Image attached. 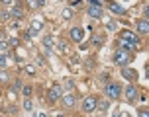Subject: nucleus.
I'll list each match as a JSON object with an SVG mask.
<instances>
[{
  "label": "nucleus",
  "instance_id": "obj_1",
  "mask_svg": "<svg viewBox=\"0 0 149 117\" xmlns=\"http://www.w3.org/2000/svg\"><path fill=\"white\" fill-rule=\"evenodd\" d=\"M114 65H118V66H127L132 61H134V53H130V51H124V49H118V51L114 53Z\"/></svg>",
  "mask_w": 149,
  "mask_h": 117
},
{
  "label": "nucleus",
  "instance_id": "obj_2",
  "mask_svg": "<svg viewBox=\"0 0 149 117\" xmlns=\"http://www.w3.org/2000/svg\"><path fill=\"white\" fill-rule=\"evenodd\" d=\"M104 92H106V98L108 100H120L122 94H124V88L120 86V84H116V82H108Z\"/></svg>",
  "mask_w": 149,
  "mask_h": 117
},
{
  "label": "nucleus",
  "instance_id": "obj_3",
  "mask_svg": "<svg viewBox=\"0 0 149 117\" xmlns=\"http://www.w3.org/2000/svg\"><path fill=\"white\" fill-rule=\"evenodd\" d=\"M96 105H98L96 96H86V98L81 102V109L84 111V113H92V111H96Z\"/></svg>",
  "mask_w": 149,
  "mask_h": 117
},
{
  "label": "nucleus",
  "instance_id": "obj_4",
  "mask_svg": "<svg viewBox=\"0 0 149 117\" xmlns=\"http://www.w3.org/2000/svg\"><path fill=\"white\" fill-rule=\"evenodd\" d=\"M124 96H126V100L130 103H135L139 100V90H137V86H135L134 82H130V84L124 88Z\"/></svg>",
  "mask_w": 149,
  "mask_h": 117
},
{
  "label": "nucleus",
  "instance_id": "obj_5",
  "mask_svg": "<svg viewBox=\"0 0 149 117\" xmlns=\"http://www.w3.org/2000/svg\"><path fill=\"white\" fill-rule=\"evenodd\" d=\"M63 90H65L63 86H51L49 90H47V102L49 103H57L61 98H63Z\"/></svg>",
  "mask_w": 149,
  "mask_h": 117
},
{
  "label": "nucleus",
  "instance_id": "obj_6",
  "mask_svg": "<svg viewBox=\"0 0 149 117\" xmlns=\"http://www.w3.org/2000/svg\"><path fill=\"white\" fill-rule=\"evenodd\" d=\"M77 103H79V98H77V94H74V92L63 94V98H61V105H63L65 109H73Z\"/></svg>",
  "mask_w": 149,
  "mask_h": 117
},
{
  "label": "nucleus",
  "instance_id": "obj_7",
  "mask_svg": "<svg viewBox=\"0 0 149 117\" xmlns=\"http://www.w3.org/2000/svg\"><path fill=\"white\" fill-rule=\"evenodd\" d=\"M104 6H106V10H110V14H114V16H126V8L122 6V4H118V2H114V0H106Z\"/></svg>",
  "mask_w": 149,
  "mask_h": 117
},
{
  "label": "nucleus",
  "instance_id": "obj_8",
  "mask_svg": "<svg viewBox=\"0 0 149 117\" xmlns=\"http://www.w3.org/2000/svg\"><path fill=\"white\" fill-rule=\"evenodd\" d=\"M10 16H12V20H16V22L24 20L26 10H24V4H22V2H14V6H10Z\"/></svg>",
  "mask_w": 149,
  "mask_h": 117
},
{
  "label": "nucleus",
  "instance_id": "obj_9",
  "mask_svg": "<svg viewBox=\"0 0 149 117\" xmlns=\"http://www.w3.org/2000/svg\"><path fill=\"white\" fill-rule=\"evenodd\" d=\"M120 39H124V41H130V43L135 45V47H139V43H141V39H139V33H134V31H130V29H124V31L120 33Z\"/></svg>",
  "mask_w": 149,
  "mask_h": 117
},
{
  "label": "nucleus",
  "instance_id": "obj_10",
  "mask_svg": "<svg viewBox=\"0 0 149 117\" xmlns=\"http://www.w3.org/2000/svg\"><path fill=\"white\" fill-rule=\"evenodd\" d=\"M69 37H71V41H74V43H82V39H84V29L82 28H71L69 29Z\"/></svg>",
  "mask_w": 149,
  "mask_h": 117
},
{
  "label": "nucleus",
  "instance_id": "obj_11",
  "mask_svg": "<svg viewBox=\"0 0 149 117\" xmlns=\"http://www.w3.org/2000/svg\"><path fill=\"white\" fill-rule=\"evenodd\" d=\"M135 31L141 33V35H147L149 33V20H145V18H137V20H135Z\"/></svg>",
  "mask_w": 149,
  "mask_h": 117
},
{
  "label": "nucleus",
  "instance_id": "obj_12",
  "mask_svg": "<svg viewBox=\"0 0 149 117\" xmlns=\"http://www.w3.org/2000/svg\"><path fill=\"white\" fill-rule=\"evenodd\" d=\"M122 76H124L127 82H137V76H139V74H137V70H134V68L124 66V68H122Z\"/></svg>",
  "mask_w": 149,
  "mask_h": 117
},
{
  "label": "nucleus",
  "instance_id": "obj_13",
  "mask_svg": "<svg viewBox=\"0 0 149 117\" xmlns=\"http://www.w3.org/2000/svg\"><path fill=\"white\" fill-rule=\"evenodd\" d=\"M86 14H88V18H94V20H102L104 18V12H102L100 6H88Z\"/></svg>",
  "mask_w": 149,
  "mask_h": 117
},
{
  "label": "nucleus",
  "instance_id": "obj_14",
  "mask_svg": "<svg viewBox=\"0 0 149 117\" xmlns=\"http://www.w3.org/2000/svg\"><path fill=\"white\" fill-rule=\"evenodd\" d=\"M118 43H120V49H124V51H130V53H134L137 47L135 45H132L130 41H124V39H118Z\"/></svg>",
  "mask_w": 149,
  "mask_h": 117
},
{
  "label": "nucleus",
  "instance_id": "obj_15",
  "mask_svg": "<svg viewBox=\"0 0 149 117\" xmlns=\"http://www.w3.org/2000/svg\"><path fill=\"white\" fill-rule=\"evenodd\" d=\"M106 41V37L104 35H94V37H90V43L94 45V47H102Z\"/></svg>",
  "mask_w": 149,
  "mask_h": 117
},
{
  "label": "nucleus",
  "instance_id": "obj_16",
  "mask_svg": "<svg viewBox=\"0 0 149 117\" xmlns=\"http://www.w3.org/2000/svg\"><path fill=\"white\" fill-rule=\"evenodd\" d=\"M41 28H43V22H41V20H33V22H31V25H30V29L33 31V35H36V33H39V31H41Z\"/></svg>",
  "mask_w": 149,
  "mask_h": 117
},
{
  "label": "nucleus",
  "instance_id": "obj_17",
  "mask_svg": "<svg viewBox=\"0 0 149 117\" xmlns=\"http://www.w3.org/2000/svg\"><path fill=\"white\" fill-rule=\"evenodd\" d=\"M55 43H57V41H55L51 35H45L43 37V45L47 47V49H53V47H55Z\"/></svg>",
  "mask_w": 149,
  "mask_h": 117
},
{
  "label": "nucleus",
  "instance_id": "obj_18",
  "mask_svg": "<svg viewBox=\"0 0 149 117\" xmlns=\"http://www.w3.org/2000/svg\"><path fill=\"white\" fill-rule=\"evenodd\" d=\"M108 107H110V102H108V100H98L96 109H100V111H108Z\"/></svg>",
  "mask_w": 149,
  "mask_h": 117
},
{
  "label": "nucleus",
  "instance_id": "obj_19",
  "mask_svg": "<svg viewBox=\"0 0 149 117\" xmlns=\"http://www.w3.org/2000/svg\"><path fill=\"white\" fill-rule=\"evenodd\" d=\"M73 16H74V12H73V8H71V6H67L65 10H63V20H71Z\"/></svg>",
  "mask_w": 149,
  "mask_h": 117
},
{
  "label": "nucleus",
  "instance_id": "obj_20",
  "mask_svg": "<svg viewBox=\"0 0 149 117\" xmlns=\"http://www.w3.org/2000/svg\"><path fill=\"white\" fill-rule=\"evenodd\" d=\"M24 70H26L28 76H36V74H37V70H36V66H33V65H26V66H24Z\"/></svg>",
  "mask_w": 149,
  "mask_h": 117
},
{
  "label": "nucleus",
  "instance_id": "obj_21",
  "mask_svg": "<svg viewBox=\"0 0 149 117\" xmlns=\"http://www.w3.org/2000/svg\"><path fill=\"white\" fill-rule=\"evenodd\" d=\"M20 92H22V96H24V98H30V96H31V92H33V88H31L30 84H28V86H22V90H20Z\"/></svg>",
  "mask_w": 149,
  "mask_h": 117
},
{
  "label": "nucleus",
  "instance_id": "obj_22",
  "mask_svg": "<svg viewBox=\"0 0 149 117\" xmlns=\"http://www.w3.org/2000/svg\"><path fill=\"white\" fill-rule=\"evenodd\" d=\"M10 49H12V47H10V43H8V41H4V39H0V53H8Z\"/></svg>",
  "mask_w": 149,
  "mask_h": 117
},
{
  "label": "nucleus",
  "instance_id": "obj_23",
  "mask_svg": "<svg viewBox=\"0 0 149 117\" xmlns=\"http://www.w3.org/2000/svg\"><path fill=\"white\" fill-rule=\"evenodd\" d=\"M6 66H8V55L0 53V68H6Z\"/></svg>",
  "mask_w": 149,
  "mask_h": 117
},
{
  "label": "nucleus",
  "instance_id": "obj_24",
  "mask_svg": "<svg viewBox=\"0 0 149 117\" xmlns=\"http://www.w3.org/2000/svg\"><path fill=\"white\" fill-rule=\"evenodd\" d=\"M55 47H57V51H61V53H67L69 51V47L65 45V41H57V43H55Z\"/></svg>",
  "mask_w": 149,
  "mask_h": 117
},
{
  "label": "nucleus",
  "instance_id": "obj_25",
  "mask_svg": "<svg viewBox=\"0 0 149 117\" xmlns=\"http://www.w3.org/2000/svg\"><path fill=\"white\" fill-rule=\"evenodd\" d=\"M24 109H26V111H31V109H33V103H31L30 98H26V100H24Z\"/></svg>",
  "mask_w": 149,
  "mask_h": 117
},
{
  "label": "nucleus",
  "instance_id": "obj_26",
  "mask_svg": "<svg viewBox=\"0 0 149 117\" xmlns=\"http://www.w3.org/2000/svg\"><path fill=\"white\" fill-rule=\"evenodd\" d=\"M26 4H28V8H30V10H37V8H39L37 0H26Z\"/></svg>",
  "mask_w": 149,
  "mask_h": 117
},
{
  "label": "nucleus",
  "instance_id": "obj_27",
  "mask_svg": "<svg viewBox=\"0 0 149 117\" xmlns=\"http://www.w3.org/2000/svg\"><path fill=\"white\" fill-rule=\"evenodd\" d=\"M8 20H12L10 10H8V12H0V22H8Z\"/></svg>",
  "mask_w": 149,
  "mask_h": 117
},
{
  "label": "nucleus",
  "instance_id": "obj_28",
  "mask_svg": "<svg viewBox=\"0 0 149 117\" xmlns=\"http://www.w3.org/2000/svg\"><path fill=\"white\" fill-rule=\"evenodd\" d=\"M10 80V74L6 72V70H0V84H2V82H8Z\"/></svg>",
  "mask_w": 149,
  "mask_h": 117
},
{
  "label": "nucleus",
  "instance_id": "obj_29",
  "mask_svg": "<svg viewBox=\"0 0 149 117\" xmlns=\"http://www.w3.org/2000/svg\"><path fill=\"white\" fill-rule=\"evenodd\" d=\"M65 88H67V90H74V88H77V84H74L73 78H69V80L65 82Z\"/></svg>",
  "mask_w": 149,
  "mask_h": 117
},
{
  "label": "nucleus",
  "instance_id": "obj_30",
  "mask_svg": "<svg viewBox=\"0 0 149 117\" xmlns=\"http://www.w3.org/2000/svg\"><path fill=\"white\" fill-rule=\"evenodd\" d=\"M8 43H10V47H18V45H20V39H18V37H10Z\"/></svg>",
  "mask_w": 149,
  "mask_h": 117
},
{
  "label": "nucleus",
  "instance_id": "obj_31",
  "mask_svg": "<svg viewBox=\"0 0 149 117\" xmlns=\"http://www.w3.org/2000/svg\"><path fill=\"white\" fill-rule=\"evenodd\" d=\"M137 117H149V109L147 107H141V109L137 111Z\"/></svg>",
  "mask_w": 149,
  "mask_h": 117
},
{
  "label": "nucleus",
  "instance_id": "obj_32",
  "mask_svg": "<svg viewBox=\"0 0 149 117\" xmlns=\"http://www.w3.org/2000/svg\"><path fill=\"white\" fill-rule=\"evenodd\" d=\"M106 25H108V29H110V31H116V29H118L116 22H112V20H108V22H106Z\"/></svg>",
  "mask_w": 149,
  "mask_h": 117
},
{
  "label": "nucleus",
  "instance_id": "obj_33",
  "mask_svg": "<svg viewBox=\"0 0 149 117\" xmlns=\"http://www.w3.org/2000/svg\"><path fill=\"white\" fill-rule=\"evenodd\" d=\"M69 6L71 8H79V6H82V0H69Z\"/></svg>",
  "mask_w": 149,
  "mask_h": 117
},
{
  "label": "nucleus",
  "instance_id": "obj_34",
  "mask_svg": "<svg viewBox=\"0 0 149 117\" xmlns=\"http://www.w3.org/2000/svg\"><path fill=\"white\" fill-rule=\"evenodd\" d=\"M86 2H88L90 6H100V8L104 6V2H100V0H86Z\"/></svg>",
  "mask_w": 149,
  "mask_h": 117
},
{
  "label": "nucleus",
  "instance_id": "obj_35",
  "mask_svg": "<svg viewBox=\"0 0 149 117\" xmlns=\"http://www.w3.org/2000/svg\"><path fill=\"white\" fill-rule=\"evenodd\" d=\"M143 18L149 20V4H147V6H143Z\"/></svg>",
  "mask_w": 149,
  "mask_h": 117
},
{
  "label": "nucleus",
  "instance_id": "obj_36",
  "mask_svg": "<svg viewBox=\"0 0 149 117\" xmlns=\"http://www.w3.org/2000/svg\"><path fill=\"white\" fill-rule=\"evenodd\" d=\"M0 2H2V4H6V6H14L16 0H0Z\"/></svg>",
  "mask_w": 149,
  "mask_h": 117
},
{
  "label": "nucleus",
  "instance_id": "obj_37",
  "mask_svg": "<svg viewBox=\"0 0 149 117\" xmlns=\"http://www.w3.org/2000/svg\"><path fill=\"white\" fill-rule=\"evenodd\" d=\"M16 111H18V109H16V107H14V105H8V113H12V115H14V113H16Z\"/></svg>",
  "mask_w": 149,
  "mask_h": 117
},
{
  "label": "nucleus",
  "instance_id": "obj_38",
  "mask_svg": "<svg viewBox=\"0 0 149 117\" xmlns=\"http://www.w3.org/2000/svg\"><path fill=\"white\" fill-rule=\"evenodd\" d=\"M37 4H39V8H41V6H45V0H37Z\"/></svg>",
  "mask_w": 149,
  "mask_h": 117
},
{
  "label": "nucleus",
  "instance_id": "obj_39",
  "mask_svg": "<svg viewBox=\"0 0 149 117\" xmlns=\"http://www.w3.org/2000/svg\"><path fill=\"white\" fill-rule=\"evenodd\" d=\"M53 117H65V115H63V113H55Z\"/></svg>",
  "mask_w": 149,
  "mask_h": 117
},
{
  "label": "nucleus",
  "instance_id": "obj_40",
  "mask_svg": "<svg viewBox=\"0 0 149 117\" xmlns=\"http://www.w3.org/2000/svg\"><path fill=\"white\" fill-rule=\"evenodd\" d=\"M114 117H122V113H116V115H114Z\"/></svg>",
  "mask_w": 149,
  "mask_h": 117
},
{
  "label": "nucleus",
  "instance_id": "obj_41",
  "mask_svg": "<svg viewBox=\"0 0 149 117\" xmlns=\"http://www.w3.org/2000/svg\"><path fill=\"white\" fill-rule=\"evenodd\" d=\"M0 39H2V31H0Z\"/></svg>",
  "mask_w": 149,
  "mask_h": 117
},
{
  "label": "nucleus",
  "instance_id": "obj_42",
  "mask_svg": "<svg viewBox=\"0 0 149 117\" xmlns=\"http://www.w3.org/2000/svg\"><path fill=\"white\" fill-rule=\"evenodd\" d=\"M2 117H8V115H2Z\"/></svg>",
  "mask_w": 149,
  "mask_h": 117
},
{
  "label": "nucleus",
  "instance_id": "obj_43",
  "mask_svg": "<svg viewBox=\"0 0 149 117\" xmlns=\"http://www.w3.org/2000/svg\"><path fill=\"white\" fill-rule=\"evenodd\" d=\"M96 117H100V115H96Z\"/></svg>",
  "mask_w": 149,
  "mask_h": 117
}]
</instances>
